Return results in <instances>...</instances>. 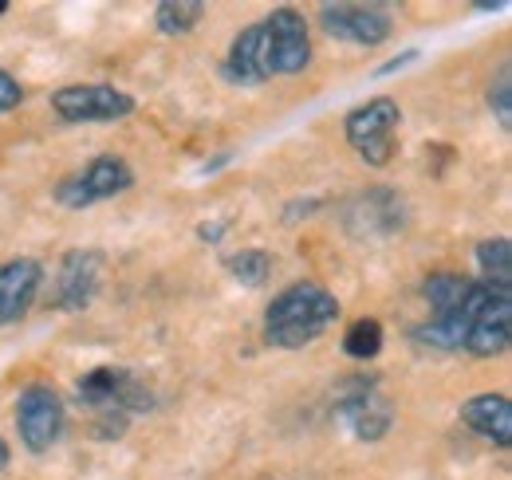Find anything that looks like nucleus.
Masks as SVG:
<instances>
[{
    "instance_id": "nucleus-17",
    "label": "nucleus",
    "mask_w": 512,
    "mask_h": 480,
    "mask_svg": "<svg viewBox=\"0 0 512 480\" xmlns=\"http://www.w3.org/2000/svg\"><path fill=\"white\" fill-rule=\"evenodd\" d=\"M201 16H205V4L201 0H162L154 8V24L166 36H186V32H193L201 24Z\"/></svg>"
},
{
    "instance_id": "nucleus-25",
    "label": "nucleus",
    "mask_w": 512,
    "mask_h": 480,
    "mask_svg": "<svg viewBox=\"0 0 512 480\" xmlns=\"http://www.w3.org/2000/svg\"><path fill=\"white\" fill-rule=\"evenodd\" d=\"M4 465H8V445L0 441V473H4Z\"/></svg>"
},
{
    "instance_id": "nucleus-1",
    "label": "nucleus",
    "mask_w": 512,
    "mask_h": 480,
    "mask_svg": "<svg viewBox=\"0 0 512 480\" xmlns=\"http://www.w3.org/2000/svg\"><path fill=\"white\" fill-rule=\"evenodd\" d=\"M335 319H339V300L316 280H300L268 303L264 343L280 347V351H300V347L316 343L320 335H327V327Z\"/></svg>"
},
{
    "instance_id": "nucleus-14",
    "label": "nucleus",
    "mask_w": 512,
    "mask_h": 480,
    "mask_svg": "<svg viewBox=\"0 0 512 480\" xmlns=\"http://www.w3.org/2000/svg\"><path fill=\"white\" fill-rule=\"evenodd\" d=\"M339 414L355 429L359 441H379V437H386V429H390V421H394L390 402H386L375 386H359L355 394H347V398L339 402Z\"/></svg>"
},
{
    "instance_id": "nucleus-20",
    "label": "nucleus",
    "mask_w": 512,
    "mask_h": 480,
    "mask_svg": "<svg viewBox=\"0 0 512 480\" xmlns=\"http://www.w3.org/2000/svg\"><path fill=\"white\" fill-rule=\"evenodd\" d=\"M489 107H493V115L497 122L509 130L512 126V83H509V67H501V75L489 83Z\"/></svg>"
},
{
    "instance_id": "nucleus-18",
    "label": "nucleus",
    "mask_w": 512,
    "mask_h": 480,
    "mask_svg": "<svg viewBox=\"0 0 512 480\" xmlns=\"http://www.w3.org/2000/svg\"><path fill=\"white\" fill-rule=\"evenodd\" d=\"M343 351L359 362L375 359V355L383 351V323H379V319H359V323H351V331L343 335Z\"/></svg>"
},
{
    "instance_id": "nucleus-2",
    "label": "nucleus",
    "mask_w": 512,
    "mask_h": 480,
    "mask_svg": "<svg viewBox=\"0 0 512 480\" xmlns=\"http://www.w3.org/2000/svg\"><path fill=\"white\" fill-rule=\"evenodd\" d=\"M75 394H79V406L91 410L99 437H123L127 421L134 414L154 410L150 386L138 374H130L127 366H95V370H87L75 382Z\"/></svg>"
},
{
    "instance_id": "nucleus-11",
    "label": "nucleus",
    "mask_w": 512,
    "mask_h": 480,
    "mask_svg": "<svg viewBox=\"0 0 512 480\" xmlns=\"http://www.w3.org/2000/svg\"><path fill=\"white\" fill-rule=\"evenodd\" d=\"M103 256L95 248H75L67 252L60 272H56V307L60 311H83L99 296L103 284Z\"/></svg>"
},
{
    "instance_id": "nucleus-13",
    "label": "nucleus",
    "mask_w": 512,
    "mask_h": 480,
    "mask_svg": "<svg viewBox=\"0 0 512 480\" xmlns=\"http://www.w3.org/2000/svg\"><path fill=\"white\" fill-rule=\"evenodd\" d=\"M221 75L237 87H256L264 79H272V63H268V48H264V32L260 24H249L233 36L229 56L221 63Z\"/></svg>"
},
{
    "instance_id": "nucleus-3",
    "label": "nucleus",
    "mask_w": 512,
    "mask_h": 480,
    "mask_svg": "<svg viewBox=\"0 0 512 480\" xmlns=\"http://www.w3.org/2000/svg\"><path fill=\"white\" fill-rule=\"evenodd\" d=\"M422 296L430 303V323L418 327V339L438 347V351H457L465 347L469 323L485 300V280H469L457 272H434L422 284Z\"/></svg>"
},
{
    "instance_id": "nucleus-21",
    "label": "nucleus",
    "mask_w": 512,
    "mask_h": 480,
    "mask_svg": "<svg viewBox=\"0 0 512 480\" xmlns=\"http://www.w3.org/2000/svg\"><path fill=\"white\" fill-rule=\"evenodd\" d=\"M20 99H24V87L0 67V115L4 111H12V107H20Z\"/></svg>"
},
{
    "instance_id": "nucleus-26",
    "label": "nucleus",
    "mask_w": 512,
    "mask_h": 480,
    "mask_svg": "<svg viewBox=\"0 0 512 480\" xmlns=\"http://www.w3.org/2000/svg\"><path fill=\"white\" fill-rule=\"evenodd\" d=\"M4 12H8V0H0V16H4Z\"/></svg>"
},
{
    "instance_id": "nucleus-4",
    "label": "nucleus",
    "mask_w": 512,
    "mask_h": 480,
    "mask_svg": "<svg viewBox=\"0 0 512 480\" xmlns=\"http://www.w3.org/2000/svg\"><path fill=\"white\" fill-rule=\"evenodd\" d=\"M402 122V111L394 99H371L363 107H355L347 122H343V134L347 142L355 146V154L367 162V166H386L394 158V130Z\"/></svg>"
},
{
    "instance_id": "nucleus-8",
    "label": "nucleus",
    "mask_w": 512,
    "mask_h": 480,
    "mask_svg": "<svg viewBox=\"0 0 512 480\" xmlns=\"http://www.w3.org/2000/svg\"><path fill=\"white\" fill-rule=\"evenodd\" d=\"M52 111L64 122H119L134 115V99L111 83H71L52 91Z\"/></svg>"
},
{
    "instance_id": "nucleus-7",
    "label": "nucleus",
    "mask_w": 512,
    "mask_h": 480,
    "mask_svg": "<svg viewBox=\"0 0 512 480\" xmlns=\"http://www.w3.org/2000/svg\"><path fill=\"white\" fill-rule=\"evenodd\" d=\"M260 32H264L272 75H300L312 63V36L296 8H272L260 20Z\"/></svg>"
},
{
    "instance_id": "nucleus-10",
    "label": "nucleus",
    "mask_w": 512,
    "mask_h": 480,
    "mask_svg": "<svg viewBox=\"0 0 512 480\" xmlns=\"http://www.w3.org/2000/svg\"><path fill=\"white\" fill-rule=\"evenodd\" d=\"M512 335V292L505 288H489L485 284V300L477 307L469 335H465V351L477 359H493L509 347Z\"/></svg>"
},
{
    "instance_id": "nucleus-24",
    "label": "nucleus",
    "mask_w": 512,
    "mask_h": 480,
    "mask_svg": "<svg viewBox=\"0 0 512 480\" xmlns=\"http://www.w3.org/2000/svg\"><path fill=\"white\" fill-rule=\"evenodd\" d=\"M505 8V0H481L477 4V12H501Z\"/></svg>"
},
{
    "instance_id": "nucleus-22",
    "label": "nucleus",
    "mask_w": 512,
    "mask_h": 480,
    "mask_svg": "<svg viewBox=\"0 0 512 480\" xmlns=\"http://www.w3.org/2000/svg\"><path fill=\"white\" fill-rule=\"evenodd\" d=\"M418 60V52H414V48H410V52H406V56H394V60H386L383 67H379V75H390V71H402V67H406V63H414Z\"/></svg>"
},
{
    "instance_id": "nucleus-6",
    "label": "nucleus",
    "mask_w": 512,
    "mask_h": 480,
    "mask_svg": "<svg viewBox=\"0 0 512 480\" xmlns=\"http://www.w3.org/2000/svg\"><path fill=\"white\" fill-rule=\"evenodd\" d=\"M134 185V170H130L123 158L115 154H103L95 162H87L79 174H71L56 185V201L67 209H87L95 201H107V197H119Z\"/></svg>"
},
{
    "instance_id": "nucleus-12",
    "label": "nucleus",
    "mask_w": 512,
    "mask_h": 480,
    "mask_svg": "<svg viewBox=\"0 0 512 480\" xmlns=\"http://www.w3.org/2000/svg\"><path fill=\"white\" fill-rule=\"evenodd\" d=\"M44 284V268L40 260H8L0 264V323H16L28 315V307L36 303V292Z\"/></svg>"
},
{
    "instance_id": "nucleus-16",
    "label": "nucleus",
    "mask_w": 512,
    "mask_h": 480,
    "mask_svg": "<svg viewBox=\"0 0 512 480\" xmlns=\"http://www.w3.org/2000/svg\"><path fill=\"white\" fill-rule=\"evenodd\" d=\"M477 264L485 272L489 288H505L512 284V240L509 237H489L477 244Z\"/></svg>"
},
{
    "instance_id": "nucleus-19",
    "label": "nucleus",
    "mask_w": 512,
    "mask_h": 480,
    "mask_svg": "<svg viewBox=\"0 0 512 480\" xmlns=\"http://www.w3.org/2000/svg\"><path fill=\"white\" fill-rule=\"evenodd\" d=\"M229 272H233V280H241L245 288H260V284L268 280V272H272V256L260 252V248H245V252L229 256Z\"/></svg>"
},
{
    "instance_id": "nucleus-5",
    "label": "nucleus",
    "mask_w": 512,
    "mask_h": 480,
    "mask_svg": "<svg viewBox=\"0 0 512 480\" xmlns=\"http://www.w3.org/2000/svg\"><path fill=\"white\" fill-rule=\"evenodd\" d=\"M16 429H20V441L32 453H48L67 429L64 398L44 382L24 386L20 398H16Z\"/></svg>"
},
{
    "instance_id": "nucleus-9",
    "label": "nucleus",
    "mask_w": 512,
    "mask_h": 480,
    "mask_svg": "<svg viewBox=\"0 0 512 480\" xmlns=\"http://www.w3.org/2000/svg\"><path fill=\"white\" fill-rule=\"evenodd\" d=\"M320 24L331 40L355 48H379L390 36V16L375 4H323Z\"/></svg>"
},
{
    "instance_id": "nucleus-23",
    "label": "nucleus",
    "mask_w": 512,
    "mask_h": 480,
    "mask_svg": "<svg viewBox=\"0 0 512 480\" xmlns=\"http://www.w3.org/2000/svg\"><path fill=\"white\" fill-rule=\"evenodd\" d=\"M197 233L205 237V244H213V240H217V237H221V233H225V225H201Z\"/></svg>"
},
{
    "instance_id": "nucleus-15",
    "label": "nucleus",
    "mask_w": 512,
    "mask_h": 480,
    "mask_svg": "<svg viewBox=\"0 0 512 480\" xmlns=\"http://www.w3.org/2000/svg\"><path fill=\"white\" fill-rule=\"evenodd\" d=\"M461 421H465L477 437H485V441H493V445H501V449L512 445V402L505 394H473V398L461 406Z\"/></svg>"
}]
</instances>
